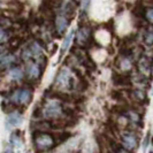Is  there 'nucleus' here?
I'll list each match as a JSON object with an SVG mask.
<instances>
[{
  "label": "nucleus",
  "instance_id": "nucleus-22",
  "mask_svg": "<svg viewBox=\"0 0 153 153\" xmlns=\"http://www.w3.org/2000/svg\"><path fill=\"white\" fill-rule=\"evenodd\" d=\"M4 153H13V150H12V149H7Z\"/></svg>",
  "mask_w": 153,
  "mask_h": 153
},
{
  "label": "nucleus",
  "instance_id": "nucleus-20",
  "mask_svg": "<svg viewBox=\"0 0 153 153\" xmlns=\"http://www.w3.org/2000/svg\"><path fill=\"white\" fill-rule=\"evenodd\" d=\"M144 15H145L146 20L149 21L150 23H152L153 24V8H146L145 13H144Z\"/></svg>",
  "mask_w": 153,
  "mask_h": 153
},
{
  "label": "nucleus",
  "instance_id": "nucleus-18",
  "mask_svg": "<svg viewBox=\"0 0 153 153\" xmlns=\"http://www.w3.org/2000/svg\"><path fill=\"white\" fill-rule=\"evenodd\" d=\"M10 142H12V144L15 146H22V138L20 136V134H19V131H15V132H13L12 134V136H10Z\"/></svg>",
  "mask_w": 153,
  "mask_h": 153
},
{
  "label": "nucleus",
  "instance_id": "nucleus-17",
  "mask_svg": "<svg viewBox=\"0 0 153 153\" xmlns=\"http://www.w3.org/2000/svg\"><path fill=\"white\" fill-rule=\"evenodd\" d=\"M8 40H9V33L7 29L0 25V44H6Z\"/></svg>",
  "mask_w": 153,
  "mask_h": 153
},
{
  "label": "nucleus",
  "instance_id": "nucleus-3",
  "mask_svg": "<svg viewBox=\"0 0 153 153\" xmlns=\"http://www.w3.org/2000/svg\"><path fill=\"white\" fill-rule=\"evenodd\" d=\"M54 85L60 90H70L74 88V77L70 71V69L67 67H62L61 70L58 73L55 77Z\"/></svg>",
  "mask_w": 153,
  "mask_h": 153
},
{
  "label": "nucleus",
  "instance_id": "nucleus-8",
  "mask_svg": "<svg viewBox=\"0 0 153 153\" xmlns=\"http://www.w3.org/2000/svg\"><path fill=\"white\" fill-rule=\"evenodd\" d=\"M69 24L68 17L65 14H60L55 17V30L59 36H61L62 33H65V31L67 29Z\"/></svg>",
  "mask_w": 153,
  "mask_h": 153
},
{
  "label": "nucleus",
  "instance_id": "nucleus-2",
  "mask_svg": "<svg viewBox=\"0 0 153 153\" xmlns=\"http://www.w3.org/2000/svg\"><path fill=\"white\" fill-rule=\"evenodd\" d=\"M33 146L38 152H46L55 145V139L53 135L46 131H37L33 135Z\"/></svg>",
  "mask_w": 153,
  "mask_h": 153
},
{
  "label": "nucleus",
  "instance_id": "nucleus-6",
  "mask_svg": "<svg viewBox=\"0 0 153 153\" xmlns=\"http://www.w3.org/2000/svg\"><path fill=\"white\" fill-rule=\"evenodd\" d=\"M25 73H27V77L30 81H37L42 75V67L38 62L29 60V61H27Z\"/></svg>",
  "mask_w": 153,
  "mask_h": 153
},
{
  "label": "nucleus",
  "instance_id": "nucleus-23",
  "mask_svg": "<svg viewBox=\"0 0 153 153\" xmlns=\"http://www.w3.org/2000/svg\"><path fill=\"white\" fill-rule=\"evenodd\" d=\"M152 96H153V88H152Z\"/></svg>",
  "mask_w": 153,
  "mask_h": 153
},
{
  "label": "nucleus",
  "instance_id": "nucleus-15",
  "mask_svg": "<svg viewBox=\"0 0 153 153\" xmlns=\"http://www.w3.org/2000/svg\"><path fill=\"white\" fill-rule=\"evenodd\" d=\"M126 114L128 116V119H129V121L132 122L134 124H138V123L140 122V114L138 113L137 111H128V112H126Z\"/></svg>",
  "mask_w": 153,
  "mask_h": 153
},
{
  "label": "nucleus",
  "instance_id": "nucleus-9",
  "mask_svg": "<svg viewBox=\"0 0 153 153\" xmlns=\"http://www.w3.org/2000/svg\"><path fill=\"white\" fill-rule=\"evenodd\" d=\"M16 62V58L14 54H5L2 56H0V68L5 69V68H9L12 67L14 63Z\"/></svg>",
  "mask_w": 153,
  "mask_h": 153
},
{
  "label": "nucleus",
  "instance_id": "nucleus-13",
  "mask_svg": "<svg viewBox=\"0 0 153 153\" xmlns=\"http://www.w3.org/2000/svg\"><path fill=\"white\" fill-rule=\"evenodd\" d=\"M9 77L13 81H21L23 78V70L20 67H12L9 70Z\"/></svg>",
  "mask_w": 153,
  "mask_h": 153
},
{
  "label": "nucleus",
  "instance_id": "nucleus-16",
  "mask_svg": "<svg viewBox=\"0 0 153 153\" xmlns=\"http://www.w3.org/2000/svg\"><path fill=\"white\" fill-rule=\"evenodd\" d=\"M131 97L136 101H138V102H143L146 98L145 92L142 91V90H134V91L131 92Z\"/></svg>",
  "mask_w": 153,
  "mask_h": 153
},
{
  "label": "nucleus",
  "instance_id": "nucleus-19",
  "mask_svg": "<svg viewBox=\"0 0 153 153\" xmlns=\"http://www.w3.org/2000/svg\"><path fill=\"white\" fill-rule=\"evenodd\" d=\"M144 42H145L146 45H153V31L149 30L144 35Z\"/></svg>",
  "mask_w": 153,
  "mask_h": 153
},
{
  "label": "nucleus",
  "instance_id": "nucleus-7",
  "mask_svg": "<svg viewBox=\"0 0 153 153\" xmlns=\"http://www.w3.org/2000/svg\"><path fill=\"white\" fill-rule=\"evenodd\" d=\"M91 39V31L88 27H82L77 31L76 44L79 46H85Z\"/></svg>",
  "mask_w": 153,
  "mask_h": 153
},
{
  "label": "nucleus",
  "instance_id": "nucleus-21",
  "mask_svg": "<svg viewBox=\"0 0 153 153\" xmlns=\"http://www.w3.org/2000/svg\"><path fill=\"white\" fill-rule=\"evenodd\" d=\"M114 153H131V152H129V151L126 150V149H123L122 146H117L114 150Z\"/></svg>",
  "mask_w": 153,
  "mask_h": 153
},
{
  "label": "nucleus",
  "instance_id": "nucleus-11",
  "mask_svg": "<svg viewBox=\"0 0 153 153\" xmlns=\"http://www.w3.org/2000/svg\"><path fill=\"white\" fill-rule=\"evenodd\" d=\"M138 68L139 71L143 74V75H149L150 71H151V63L149 61V59L146 56H142L140 60L138 62Z\"/></svg>",
  "mask_w": 153,
  "mask_h": 153
},
{
  "label": "nucleus",
  "instance_id": "nucleus-4",
  "mask_svg": "<svg viewBox=\"0 0 153 153\" xmlns=\"http://www.w3.org/2000/svg\"><path fill=\"white\" fill-rule=\"evenodd\" d=\"M32 99V90L30 88H20L16 89L9 97V100L15 104V105H21L25 106L28 105Z\"/></svg>",
  "mask_w": 153,
  "mask_h": 153
},
{
  "label": "nucleus",
  "instance_id": "nucleus-1",
  "mask_svg": "<svg viewBox=\"0 0 153 153\" xmlns=\"http://www.w3.org/2000/svg\"><path fill=\"white\" fill-rule=\"evenodd\" d=\"M40 114L46 120H59L65 115V109L59 100L50 99L43 105Z\"/></svg>",
  "mask_w": 153,
  "mask_h": 153
},
{
  "label": "nucleus",
  "instance_id": "nucleus-10",
  "mask_svg": "<svg viewBox=\"0 0 153 153\" xmlns=\"http://www.w3.org/2000/svg\"><path fill=\"white\" fill-rule=\"evenodd\" d=\"M23 117H22V114L20 113V112H12V113H9L7 117V123L9 127H15V126H19L20 123L22 122Z\"/></svg>",
  "mask_w": 153,
  "mask_h": 153
},
{
  "label": "nucleus",
  "instance_id": "nucleus-24",
  "mask_svg": "<svg viewBox=\"0 0 153 153\" xmlns=\"http://www.w3.org/2000/svg\"><path fill=\"white\" fill-rule=\"evenodd\" d=\"M152 150H153V146H152Z\"/></svg>",
  "mask_w": 153,
  "mask_h": 153
},
{
  "label": "nucleus",
  "instance_id": "nucleus-5",
  "mask_svg": "<svg viewBox=\"0 0 153 153\" xmlns=\"http://www.w3.org/2000/svg\"><path fill=\"white\" fill-rule=\"evenodd\" d=\"M121 146L129 152H134L138 147V138L136 134H134L132 131L124 132L121 137Z\"/></svg>",
  "mask_w": 153,
  "mask_h": 153
},
{
  "label": "nucleus",
  "instance_id": "nucleus-14",
  "mask_svg": "<svg viewBox=\"0 0 153 153\" xmlns=\"http://www.w3.org/2000/svg\"><path fill=\"white\" fill-rule=\"evenodd\" d=\"M73 36H74V31H73V30L70 31L68 35L66 36V38H65L63 43H62L61 51H60V56H62L63 54L66 53V51L68 50L69 45H70V42H71V39H73Z\"/></svg>",
  "mask_w": 153,
  "mask_h": 153
},
{
  "label": "nucleus",
  "instance_id": "nucleus-12",
  "mask_svg": "<svg viewBox=\"0 0 153 153\" xmlns=\"http://www.w3.org/2000/svg\"><path fill=\"white\" fill-rule=\"evenodd\" d=\"M113 82L116 85H121V86H126V85H129L131 83L130 78L127 75H114L113 76Z\"/></svg>",
  "mask_w": 153,
  "mask_h": 153
}]
</instances>
